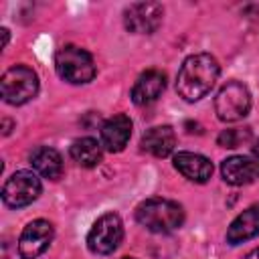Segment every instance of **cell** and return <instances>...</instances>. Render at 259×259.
Masks as SVG:
<instances>
[{"instance_id":"1","label":"cell","mask_w":259,"mask_h":259,"mask_svg":"<svg viewBox=\"0 0 259 259\" xmlns=\"http://www.w3.org/2000/svg\"><path fill=\"white\" fill-rule=\"evenodd\" d=\"M219 73H221V67L212 55L208 53L190 55L188 59H184L178 71L176 91L184 101L194 103L202 99L206 93H210V89L219 79Z\"/></svg>"},{"instance_id":"2","label":"cell","mask_w":259,"mask_h":259,"mask_svg":"<svg viewBox=\"0 0 259 259\" xmlns=\"http://www.w3.org/2000/svg\"><path fill=\"white\" fill-rule=\"evenodd\" d=\"M136 221L150 233H172L182 227L184 210L178 202L168 198H148L136 206Z\"/></svg>"},{"instance_id":"3","label":"cell","mask_w":259,"mask_h":259,"mask_svg":"<svg viewBox=\"0 0 259 259\" xmlns=\"http://www.w3.org/2000/svg\"><path fill=\"white\" fill-rule=\"evenodd\" d=\"M55 69L59 77L71 85H85L95 77L93 57L77 45H65L57 51Z\"/></svg>"},{"instance_id":"4","label":"cell","mask_w":259,"mask_h":259,"mask_svg":"<svg viewBox=\"0 0 259 259\" xmlns=\"http://www.w3.org/2000/svg\"><path fill=\"white\" fill-rule=\"evenodd\" d=\"M0 93L10 105H24L38 93V75L26 65H14L2 75Z\"/></svg>"},{"instance_id":"5","label":"cell","mask_w":259,"mask_h":259,"mask_svg":"<svg viewBox=\"0 0 259 259\" xmlns=\"http://www.w3.org/2000/svg\"><path fill=\"white\" fill-rule=\"evenodd\" d=\"M251 109V93L241 81H229L214 97V111L221 121L233 123L243 119Z\"/></svg>"},{"instance_id":"6","label":"cell","mask_w":259,"mask_h":259,"mask_svg":"<svg viewBox=\"0 0 259 259\" xmlns=\"http://www.w3.org/2000/svg\"><path fill=\"white\" fill-rule=\"evenodd\" d=\"M123 239V223L117 212H105L101 214L89 235H87V247L95 255H109L113 253Z\"/></svg>"},{"instance_id":"7","label":"cell","mask_w":259,"mask_h":259,"mask_svg":"<svg viewBox=\"0 0 259 259\" xmlns=\"http://www.w3.org/2000/svg\"><path fill=\"white\" fill-rule=\"evenodd\" d=\"M42 186L34 172L18 170L14 172L2 186V200L10 208H22L38 198Z\"/></svg>"},{"instance_id":"8","label":"cell","mask_w":259,"mask_h":259,"mask_svg":"<svg viewBox=\"0 0 259 259\" xmlns=\"http://www.w3.org/2000/svg\"><path fill=\"white\" fill-rule=\"evenodd\" d=\"M164 8L158 2H138L123 10V24L134 34H152L162 24Z\"/></svg>"},{"instance_id":"9","label":"cell","mask_w":259,"mask_h":259,"mask_svg":"<svg viewBox=\"0 0 259 259\" xmlns=\"http://www.w3.org/2000/svg\"><path fill=\"white\" fill-rule=\"evenodd\" d=\"M55 237V229L49 221L45 219H36L32 223H28L22 233H20V239H18V253L22 259H36L40 257L51 241Z\"/></svg>"},{"instance_id":"10","label":"cell","mask_w":259,"mask_h":259,"mask_svg":"<svg viewBox=\"0 0 259 259\" xmlns=\"http://www.w3.org/2000/svg\"><path fill=\"white\" fill-rule=\"evenodd\" d=\"M164 89H166V75L158 69H148L136 79L132 87V101L136 105H150L162 95Z\"/></svg>"},{"instance_id":"11","label":"cell","mask_w":259,"mask_h":259,"mask_svg":"<svg viewBox=\"0 0 259 259\" xmlns=\"http://www.w3.org/2000/svg\"><path fill=\"white\" fill-rule=\"evenodd\" d=\"M132 138V119L125 113H117L103 121L101 144L109 152H121Z\"/></svg>"},{"instance_id":"12","label":"cell","mask_w":259,"mask_h":259,"mask_svg":"<svg viewBox=\"0 0 259 259\" xmlns=\"http://www.w3.org/2000/svg\"><path fill=\"white\" fill-rule=\"evenodd\" d=\"M174 168L184 178L198 184H204L212 176V162L206 156L194 152H178L174 156Z\"/></svg>"},{"instance_id":"13","label":"cell","mask_w":259,"mask_h":259,"mask_svg":"<svg viewBox=\"0 0 259 259\" xmlns=\"http://www.w3.org/2000/svg\"><path fill=\"white\" fill-rule=\"evenodd\" d=\"M259 235V202L245 208L241 214L233 219V223L227 229V243L239 245Z\"/></svg>"},{"instance_id":"14","label":"cell","mask_w":259,"mask_h":259,"mask_svg":"<svg viewBox=\"0 0 259 259\" xmlns=\"http://www.w3.org/2000/svg\"><path fill=\"white\" fill-rule=\"evenodd\" d=\"M140 146L144 152H148L156 158H166L174 152L176 134L170 125H156V127L146 130V134L140 140Z\"/></svg>"},{"instance_id":"15","label":"cell","mask_w":259,"mask_h":259,"mask_svg":"<svg viewBox=\"0 0 259 259\" xmlns=\"http://www.w3.org/2000/svg\"><path fill=\"white\" fill-rule=\"evenodd\" d=\"M221 174H223V180L233 186H243L257 178L255 164H253L251 156H231V158L223 160Z\"/></svg>"},{"instance_id":"16","label":"cell","mask_w":259,"mask_h":259,"mask_svg":"<svg viewBox=\"0 0 259 259\" xmlns=\"http://www.w3.org/2000/svg\"><path fill=\"white\" fill-rule=\"evenodd\" d=\"M30 164L40 176L49 180H59L63 174V158L55 148H49V146L34 148L30 152Z\"/></svg>"},{"instance_id":"17","label":"cell","mask_w":259,"mask_h":259,"mask_svg":"<svg viewBox=\"0 0 259 259\" xmlns=\"http://www.w3.org/2000/svg\"><path fill=\"white\" fill-rule=\"evenodd\" d=\"M69 154H71V158H73L79 166H83V168H93V166H97V164L101 162V156H103L101 144H99L95 138H89V136L75 140V142L71 144V148H69Z\"/></svg>"},{"instance_id":"18","label":"cell","mask_w":259,"mask_h":259,"mask_svg":"<svg viewBox=\"0 0 259 259\" xmlns=\"http://www.w3.org/2000/svg\"><path fill=\"white\" fill-rule=\"evenodd\" d=\"M249 140H251V130L249 127H233V130H223L219 134V138H217V144L221 148L233 150V148L243 146Z\"/></svg>"},{"instance_id":"19","label":"cell","mask_w":259,"mask_h":259,"mask_svg":"<svg viewBox=\"0 0 259 259\" xmlns=\"http://www.w3.org/2000/svg\"><path fill=\"white\" fill-rule=\"evenodd\" d=\"M251 160L255 164V172H257V178H259V142L253 146V152H251Z\"/></svg>"},{"instance_id":"20","label":"cell","mask_w":259,"mask_h":259,"mask_svg":"<svg viewBox=\"0 0 259 259\" xmlns=\"http://www.w3.org/2000/svg\"><path fill=\"white\" fill-rule=\"evenodd\" d=\"M243 259H259V247H257V249H253V251H249Z\"/></svg>"},{"instance_id":"21","label":"cell","mask_w":259,"mask_h":259,"mask_svg":"<svg viewBox=\"0 0 259 259\" xmlns=\"http://www.w3.org/2000/svg\"><path fill=\"white\" fill-rule=\"evenodd\" d=\"M0 32H2V49H4V47L8 45V38H10V36H8V28H2Z\"/></svg>"},{"instance_id":"22","label":"cell","mask_w":259,"mask_h":259,"mask_svg":"<svg viewBox=\"0 0 259 259\" xmlns=\"http://www.w3.org/2000/svg\"><path fill=\"white\" fill-rule=\"evenodd\" d=\"M8 134H10V121L4 119V136H8Z\"/></svg>"},{"instance_id":"23","label":"cell","mask_w":259,"mask_h":259,"mask_svg":"<svg viewBox=\"0 0 259 259\" xmlns=\"http://www.w3.org/2000/svg\"><path fill=\"white\" fill-rule=\"evenodd\" d=\"M121 259H136V257H121Z\"/></svg>"}]
</instances>
